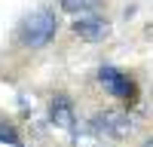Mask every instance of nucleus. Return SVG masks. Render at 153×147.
<instances>
[{"label":"nucleus","instance_id":"1","mask_svg":"<svg viewBox=\"0 0 153 147\" xmlns=\"http://www.w3.org/2000/svg\"><path fill=\"white\" fill-rule=\"evenodd\" d=\"M58 31V19L52 9H34L31 16H25L19 24V40L28 49H43L52 43V37Z\"/></svg>","mask_w":153,"mask_h":147},{"label":"nucleus","instance_id":"2","mask_svg":"<svg viewBox=\"0 0 153 147\" xmlns=\"http://www.w3.org/2000/svg\"><path fill=\"white\" fill-rule=\"evenodd\" d=\"M92 126H95V132L107 135V138H129L135 122H132L129 114H123V110H104V114L95 117Z\"/></svg>","mask_w":153,"mask_h":147},{"label":"nucleus","instance_id":"3","mask_svg":"<svg viewBox=\"0 0 153 147\" xmlns=\"http://www.w3.org/2000/svg\"><path fill=\"white\" fill-rule=\"evenodd\" d=\"M98 83L107 89V95L120 98V101H132V95H135V86L129 80V74H123L117 68H101L98 71Z\"/></svg>","mask_w":153,"mask_h":147},{"label":"nucleus","instance_id":"4","mask_svg":"<svg viewBox=\"0 0 153 147\" xmlns=\"http://www.w3.org/2000/svg\"><path fill=\"white\" fill-rule=\"evenodd\" d=\"M74 34L80 37V40H89V43H98V40H104V37L110 34V22L107 19H101V16H76V22L71 24Z\"/></svg>","mask_w":153,"mask_h":147},{"label":"nucleus","instance_id":"5","mask_svg":"<svg viewBox=\"0 0 153 147\" xmlns=\"http://www.w3.org/2000/svg\"><path fill=\"white\" fill-rule=\"evenodd\" d=\"M49 122L61 132H74L76 129V110H74V101L68 95H55L52 104H49Z\"/></svg>","mask_w":153,"mask_h":147},{"label":"nucleus","instance_id":"6","mask_svg":"<svg viewBox=\"0 0 153 147\" xmlns=\"http://www.w3.org/2000/svg\"><path fill=\"white\" fill-rule=\"evenodd\" d=\"M98 3L101 0H58V6L71 16H89V12L98 9Z\"/></svg>","mask_w":153,"mask_h":147},{"label":"nucleus","instance_id":"7","mask_svg":"<svg viewBox=\"0 0 153 147\" xmlns=\"http://www.w3.org/2000/svg\"><path fill=\"white\" fill-rule=\"evenodd\" d=\"M0 141L9 144V147H22V138L16 135V129H12L9 122H3V120H0Z\"/></svg>","mask_w":153,"mask_h":147},{"label":"nucleus","instance_id":"8","mask_svg":"<svg viewBox=\"0 0 153 147\" xmlns=\"http://www.w3.org/2000/svg\"><path fill=\"white\" fill-rule=\"evenodd\" d=\"M141 147H153V138H147V141H144V144H141Z\"/></svg>","mask_w":153,"mask_h":147}]
</instances>
